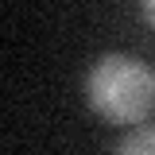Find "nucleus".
Segmentation results:
<instances>
[{"label":"nucleus","mask_w":155,"mask_h":155,"mask_svg":"<svg viewBox=\"0 0 155 155\" xmlns=\"http://www.w3.org/2000/svg\"><path fill=\"white\" fill-rule=\"evenodd\" d=\"M109 155H155V124H136L113 143Z\"/></svg>","instance_id":"obj_2"},{"label":"nucleus","mask_w":155,"mask_h":155,"mask_svg":"<svg viewBox=\"0 0 155 155\" xmlns=\"http://www.w3.org/2000/svg\"><path fill=\"white\" fill-rule=\"evenodd\" d=\"M140 16H143V19H147V23L155 27V0H147V4H140Z\"/></svg>","instance_id":"obj_3"},{"label":"nucleus","mask_w":155,"mask_h":155,"mask_svg":"<svg viewBox=\"0 0 155 155\" xmlns=\"http://www.w3.org/2000/svg\"><path fill=\"white\" fill-rule=\"evenodd\" d=\"M85 101L109 124H143L155 113V70L136 54L109 51L85 74Z\"/></svg>","instance_id":"obj_1"}]
</instances>
